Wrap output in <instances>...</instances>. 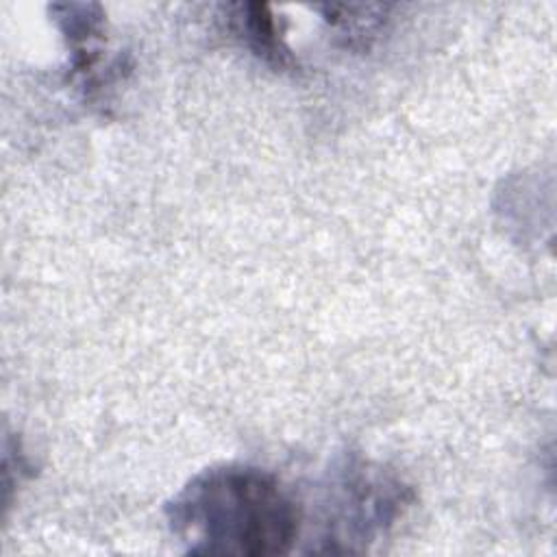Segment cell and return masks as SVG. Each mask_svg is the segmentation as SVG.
<instances>
[{
	"label": "cell",
	"mask_w": 557,
	"mask_h": 557,
	"mask_svg": "<svg viewBox=\"0 0 557 557\" xmlns=\"http://www.w3.org/2000/svg\"><path fill=\"white\" fill-rule=\"evenodd\" d=\"M387 7L381 4H329L322 7V11L326 13V22L333 24L339 33H344L350 39H366L372 37L381 24H383V15H385Z\"/></svg>",
	"instance_id": "3957f363"
},
{
	"label": "cell",
	"mask_w": 557,
	"mask_h": 557,
	"mask_svg": "<svg viewBox=\"0 0 557 557\" xmlns=\"http://www.w3.org/2000/svg\"><path fill=\"white\" fill-rule=\"evenodd\" d=\"M235 9V26L239 35L246 39V44L268 63H274L278 67L287 65L292 57L281 39V30L276 28V20L270 13V7L259 2H246L237 4Z\"/></svg>",
	"instance_id": "7a4b0ae2"
},
{
	"label": "cell",
	"mask_w": 557,
	"mask_h": 557,
	"mask_svg": "<svg viewBox=\"0 0 557 557\" xmlns=\"http://www.w3.org/2000/svg\"><path fill=\"white\" fill-rule=\"evenodd\" d=\"M165 513L191 555H283L300 531L298 505L281 481L239 463L196 474Z\"/></svg>",
	"instance_id": "6da1fadb"
}]
</instances>
